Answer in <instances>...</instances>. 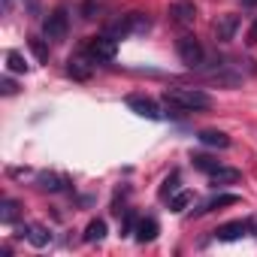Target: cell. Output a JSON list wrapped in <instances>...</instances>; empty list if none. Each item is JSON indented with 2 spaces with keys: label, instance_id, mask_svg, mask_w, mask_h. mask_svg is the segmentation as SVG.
<instances>
[{
  "label": "cell",
  "instance_id": "obj_1",
  "mask_svg": "<svg viewBox=\"0 0 257 257\" xmlns=\"http://www.w3.org/2000/svg\"><path fill=\"white\" fill-rule=\"evenodd\" d=\"M164 103L173 115L179 112H197V109H209L212 97L200 88H167L164 91Z\"/></svg>",
  "mask_w": 257,
  "mask_h": 257
},
{
  "label": "cell",
  "instance_id": "obj_2",
  "mask_svg": "<svg viewBox=\"0 0 257 257\" xmlns=\"http://www.w3.org/2000/svg\"><path fill=\"white\" fill-rule=\"evenodd\" d=\"M149 28H152V22H149L146 13H127L124 19H118L115 25H109L106 34L115 37V40H121V37H131V34H146Z\"/></svg>",
  "mask_w": 257,
  "mask_h": 257
},
{
  "label": "cell",
  "instance_id": "obj_3",
  "mask_svg": "<svg viewBox=\"0 0 257 257\" xmlns=\"http://www.w3.org/2000/svg\"><path fill=\"white\" fill-rule=\"evenodd\" d=\"M176 52H179L182 64H188V67H200V64H203V58H206L203 43H200L197 37H191V34H182V37H179Z\"/></svg>",
  "mask_w": 257,
  "mask_h": 257
},
{
  "label": "cell",
  "instance_id": "obj_4",
  "mask_svg": "<svg viewBox=\"0 0 257 257\" xmlns=\"http://www.w3.org/2000/svg\"><path fill=\"white\" fill-rule=\"evenodd\" d=\"M85 49H88V55H91L97 64H106V61H115V55H118V40L109 37V34H103V37H94Z\"/></svg>",
  "mask_w": 257,
  "mask_h": 257
},
{
  "label": "cell",
  "instance_id": "obj_5",
  "mask_svg": "<svg viewBox=\"0 0 257 257\" xmlns=\"http://www.w3.org/2000/svg\"><path fill=\"white\" fill-rule=\"evenodd\" d=\"M67 31H70V19H67V10L64 7H58L55 13H49L46 16V22H43V34H46V40H64L67 37Z\"/></svg>",
  "mask_w": 257,
  "mask_h": 257
},
{
  "label": "cell",
  "instance_id": "obj_6",
  "mask_svg": "<svg viewBox=\"0 0 257 257\" xmlns=\"http://www.w3.org/2000/svg\"><path fill=\"white\" fill-rule=\"evenodd\" d=\"M127 109H131V112H137L140 118H149V121H158L164 112H161V106L149 97V94H127Z\"/></svg>",
  "mask_w": 257,
  "mask_h": 257
},
{
  "label": "cell",
  "instance_id": "obj_7",
  "mask_svg": "<svg viewBox=\"0 0 257 257\" xmlns=\"http://www.w3.org/2000/svg\"><path fill=\"white\" fill-rule=\"evenodd\" d=\"M94 64H97V61L88 55V49H82V52L70 55V61H67V73H70L76 82H88L91 73H94Z\"/></svg>",
  "mask_w": 257,
  "mask_h": 257
},
{
  "label": "cell",
  "instance_id": "obj_8",
  "mask_svg": "<svg viewBox=\"0 0 257 257\" xmlns=\"http://www.w3.org/2000/svg\"><path fill=\"white\" fill-rule=\"evenodd\" d=\"M170 22L179 25V28H191L197 22V7L191 4V0H176V4L170 7Z\"/></svg>",
  "mask_w": 257,
  "mask_h": 257
},
{
  "label": "cell",
  "instance_id": "obj_9",
  "mask_svg": "<svg viewBox=\"0 0 257 257\" xmlns=\"http://www.w3.org/2000/svg\"><path fill=\"white\" fill-rule=\"evenodd\" d=\"M212 31H215V40L218 43H230L236 37V31H239V16H233V13L218 16V22L212 25Z\"/></svg>",
  "mask_w": 257,
  "mask_h": 257
},
{
  "label": "cell",
  "instance_id": "obj_10",
  "mask_svg": "<svg viewBox=\"0 0 257 257\" xmlns=\"http://www.w3.org/2000/svg\"><path fill=\"white\" fill-rule=\"evenodd\" d=\"M245 233H251V221H230V224H221L215 230V239L218 242H236Z\"/></svg>",
  "mask_w": 257,
  "mask_h": 257
},
{
  "label": "cell",
  "instance_id": "obj_11",
  "mask_svg": "<svg viewBox=\"0 0 257 257\" xmlns=\"http://www.w3.org/2000/svg\"><path fill=\"white\" fill-rule=\"evenodd\" d=\"M19 236H25L34 248H46V245L52 242V233H49L43 224H28V227H22V230H19Z\"/></svg>",
  "mask_w": 257,
  "mask_h": 257
},
{
  "label": "cell",
  "instance_id": "obj_12",
  "mask_svg": "<svg viewBox=\"0 0 257 257\" xmlns=\"http://www.w3.org/2000/svg\"><path fill=\"white\" fill-rule=\"evenodd\" d=\"M197 140L209 149H230V137L224 131H215V127H206V131L197 134Z\"/></svg>",
  "mask_w": 257,
  "mask_h": 257
},
{
  "label": "cell",
  "instance_id": "obj_13",
  "mask_svg": "<svg viewBox=\"0 0 257 257\" xmlns=\"http://www.w3.org/2000/svg\"><path fill=\"white\" fill-rule=\"evenodd\" d=\"M158 230H161V227H158V221H155V218H140V221H137L134 236H137V242H143V245H146V242H155V239H158Z\"/></svg>",
  "mask_w": 257,
  "mask_h": 257
},
{
  "label": "cell",
  "instance_id": "obj_14",
  "mask_svg": "<svg viewBox=\"0 0 257 257\" xmlns=\"http://www.w3.org/2000/svg\"><path fill=\"white\" fill-rule=\"evenodd\" d=\"M37 185H40L43 191H49V194H58V191H64L70 182H67L64 176H58V173H40V176H37Z\"/></svg>",
  "mask_w": 257,
  "mask_h": 257
},
{
  "label": "cell",
  "instance_id": "obj_15",
  "mask_svg": "<svg viewBox=\"0 0 257 257\" xmlns=\"http://www.w3.org/2000/svg\"><path fill=\"white\" fill-rule=\"evenodd\" d=\"M236 203H239V197H236V194H218V197L206 200L200 209H194V215H206V212H212V209H221V206H236Z\"/></svg>",
  "mask_w": 257,
  "mask_h": 257
},
{
  "label": "cell",
  "instance_id": "obj_16",
  "mask_svg": "<svg viewBox=\"0 0 257 257\" xmlns=\"http://www.w3.org/2000/svg\"><path fill=\"white\" fill-rule=\"evenodd\" d=\"M209 179H212V185H233V182L242 179V173L233 170V167H218L215 173H209Z\"/></svg>",
  "mask_w": 257,
  "mask_h": 257
},
{
  "label": "cell",
  "instance_id": "obj_17",
  "mask_svg": "<svg viewBox=\"0 0 257 257\" xmlns=\"http://www.w3.org/2000/svg\"><path fill=\"white\" fill-rule=\"evenodd\" d=\"M106 236V221L103 218H94L88 227H85V242H100Z\"/></svg>",
  "mask_w": 257,
  "mask_h": 257
},
{
  "label": "cell",
  "instance_id": "obj_18",
  "mask_svg": "<svg viewBox=\"0 0 257 257\" xmlns=\"http://www.w3.org/2000/svg\"><path fill=\"white\" fill-rule=\"evenodd\" d=\"M19 218V203L16 200H4V203H0V221H4V224H13Z\"/></svg>",
  "mask_w": 257,
  "mask_h": 257
},
{
  "label": "cell",
  "instance_id": "obj_19",
  "mask_svg": "<svg viewBox=\"0 0 257 257\" xmlns=\"http://www.w3.org/2000/svg\"><path fill=\"white\" fill-rule=\"evenodd\" d=\"M28 46H31V52H34V58H37L40 64H46V61H49V46H46V40L31 37V40H28Z\"/></svg>",
  "mask_w": 257,
  "mask_h": 257
},
{
  "label": "cell",
  "instance_id": "obj_20",
  "mask_svg": "<svg viewBox=\"0 0 257 257\" xmlns=\"http://www.w3.org/2000/svg\"><path fill=\"white\" fill-rule=\"evenodd\" d=\"M191 161H194V167H197V170H203V173H215V170L221 167L212 155H191Z\"/></svg>",
  "mask_w": 257,
  "mask_h": 257
},
{
  "label": "cell",
  "instance_id": "obj_21",
  "mask_svg": "<svg viewBox=\"0 0 257 257\" xmlns=\"http://www.w3.org/2000/svg\"><path fill=\"white\" fill-rule=\"evenodd\" d=\"M191 203H194V191H179V194H173L170 209H173V212H182V209H188Z\"/></svg>",
  "mask_w": 257,
  "mask_h": 257
},
{
  "label": "cell",
  "instance_id": "obj_22",
  "mask_svg": "<svg viewBox=\"0 0 257 257\" xmlns=\"http://www.w3.org/2000/svg\"><path fill=\"white\" fill-rule=\"evenodd\" d=\"M7 67H10V73H28V64H25L22 52H10L7 55Z\"/></svg>",
  "mask_w": 257,
  "mask_h": 257
},
{
  "label": "cell",
  "instance_id": "obj_23",
  "mask_svg": "<svg viewBox=\"0 0 257 257\" xmlns=\"http://www.w3.org/2000/svg\"><path fill=\"white\" fill-rule=\"evenodd\" d=\"M176 191H179V173L173 170V173H170V176L164 179V185H161V197L167 200V197H173Z\"/></svg>",
  "mask_w": 257,
  "mask_h": 257
},
{
  "label": "cell",
  "instance_id": "obj_24",
  "mask_svg": "<svg viewBox=\"0 0 257 257\" xmlns=\"http://www.w3.org/2000/svg\"><path fill=\"white\" fill-rule=\"evenodd\" d=\"M137 221H140V218H137L131 209H124V218H121V236L134 233V230H137Z\"/></svg>",
  "mask_w": 257,
  "mask_h": 257
},
{
  "label": "cell",
  "instance_id": "obj_25",
  "mask_svg": "<svg viewBox=\"0 0 257 257\" xmlns=\"http://www.w3.org/2000/svg\"><path fill=\"white\" fill-rule=\"evenodd\" d=\"M0 91H4V94L10 97V94H16L19 88H16V82H13V79H4V82H0Z\"/></svg>",
  "mask_w": 257,
  "mask_h": 257
},
{
  "label": "cell",
  "instance_id": "obj_26",
  "mask_svg": "<svg viewBox=\"0 0 257 257\" xmlns=\"http://www.w3.org/2000/svg\"><path fill=\"white\" fill-rule=\"evenodd\" d=\"M248 46H257V19H254V25L248 28Z\"/></svg>",
  "mask_w": 257,
  "mask_h": 257
},
{
  "label": "cell",
  "instance_id": "obj_27",
  "mask_svg": "<svg viewBox=\"0 0 257 257\" xmlns=\"http://www.w3.org/2000/svg\"><path fill=\"white\" fill-rule=\"evenodd\" d=\"M13 4H16V0H0V10L10 13V10H13Z\"/></svg>",
  "mask_w": 257,
  "mask_h": 257
},
{
  "label": "cell",
  "instance_id": "obj_28",
  "mask_svg": "<svg viewBox=\"0 0 257 257\" xmlns=\"http://www.w3.org/2000/svg\"><path fill=\"white\" fill-rule=\"evenodd\" d=\"M251 233H254V236H257V218H254V221H251Z\"/></svg>",
  "mask_w": 257,
  "mask_h": 257
},
{
  "label": "cell",
  "instance_id": "obj_29",
  "mask_svg": "<svg viewBox=\"0 0 257 257\" xmlns=\"http://www.w3.org/2000/svg\"><path fill=\"white\" fill-rule=\"evenodd\" d=\"M245 4H254V0H245Z\"/></svg>",
  "mask_w": 257,
  "mask_h": 257
}]
</instances>
